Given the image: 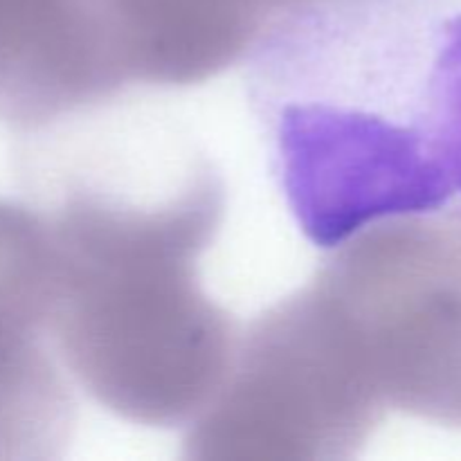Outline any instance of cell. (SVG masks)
Returning a JSON list of instances; mask_svg holds the SVG:
<instances>
[{"instance_id":"6da1fadb","label":"cell","mask_w":461,"mask_h":461,"mask_svg":"<svg viewBox=\"0 0 461 461\" xmlns=\"http://www.w3.org/2000/svg\"><path fill=\"white\" fill-rule=\"evenodd\" d=\"M286 205L322 248L461 198V0H311L250 48Z\"/></svg>"},{"instance_id":"7a4b0ae2","label":"cell","mask_w":461,"mask_h":461,"mask_svg":"<svg viewBox=\"0 0 461 461\" xmlns=\"http://www.w3.org/2000/svg\"><path fill=\"white\" fill-rule=\"evenodd\" d=\"M223 207L219 174L189 158L162 189L70 185L48 223L61 358L126 421H192L228 374L237 331L196 275Z\"/></svg>"},{"instance_id":"3957f363","label":"cell","mask_w":461,"mask_h":461,"mask_svg":"<svg viewBox=\"0 0 461 461\" xmlns=\"http://www.w3.org/2000/svg\"><path fill=\"white\" fill-rule=\"evenodd\" d=\"M365 385L327 302L309 284L266 311L237 342L223 383L185 437V455L351 459L383 417Z\"/></svg>"},{"instance_id":"277c9868","label":"cell","mask_w":461,"mask_h":461,"mask_svg":"<svg viewBox=\"0 0 461 461\" xmlns=\"http://www.w3.org/2000/svg\"><path fill=\"white\" fill-rule=\"evenodd\" d=\"M81 0H0V106L25 126L93 111L124 90Z\"/></svg>"},{"instance_id":"5b68a950","label":"cell","mask_w":461,"mask_h":461,"mask_svg":"<svg viewBox=\"0 0 461 461\" xmlns=\"http://www.w3.org/2000/svg\"><path fill=\"white\" fill-rule=\"evenodd\" d=\"M124 86H192L250 52L270 0H81Z\"/></svg>"},{"instance_id":"8992f818","label":"cell","mask_w":461,"mask_h":461,"mask_svg":"<svg viewBox=\"0 0 461 461\" xmlns=\"http://www.w3.org/2000/svg\"><path fill=\"white\" fill-rule=\"evenodd\" d=\"M302 3H311V0H270V5H273L275 12H284V9L288 7H295V5H302Z\"/></svg>"}]
</instances>
